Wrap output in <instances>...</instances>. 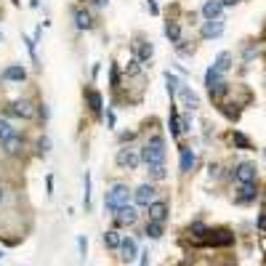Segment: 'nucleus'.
I'll return each instance as SVG.
<instances>
[{"label": "nucleus", "instance_id": "nucleus-1", "mask_svg": "<svg viewBox=\"0 0 266 266\" xmlns=\"http://www.w3.org/2000/svg\"><path fill=\"white\" fill-rule=\"evenodd\" d=\"M141 163H147L149 168L165 163V141H163V136H152V139L141 147Z\"/></svg>", "mask_w": 266, "mask_h": 266}, {"label": "nucleus", "instance_id": "nucleus-2", "mask_svg": "<svg viewBox=\"0 0 266 266\" xmlns=\"http://www.w3.org/2000/svg\"><path fill=\"white\" fill-rule=\"evenodd\" d=\"M128 200H131V189H128L125 184H115L112 189L107 192V197H104V210L118 213L122 205H128Z\"/></svg>", "mask_w": 266, "mask_h": 266}, {"label": "nucleus", "instance_id": "nucleus-3", "mask_svg": "<svg viewBox=\"0 0 266 266\" xmlns=\"http://www.w3.org/2000/svg\"><path fill=\"white\" fill-rule=\"evenodd\" d=\"M141 163V149H120L118 152V165L128 168V171H136Z\"/></svg>", "mask_w": 266, "mask_h": 266}, {"label": "nucleus", "instance_id": "nucleus-4", "mask_svg": "<svg viewBox=\"0 0 266 266\" xmlns=\"http://www.w3.org/2000/svg\"><path fill=\"white\" fill-rule=\"evenodd\" d=\"M235 178H237V184H256V165L253 163H239L235 168Z\"/></svg>", "mask_w": 266, "mask_h": 266}, {"label": "nucleus", "instance_id": "nucleus-5", "mask_svg": "<svg viewBox=\"0 0 266 266\" xmlns=\"http://www.w3.org/2000/svg\"><path fill=\"white\" fill-rule=\"evenodd\" d=\"M133 197H136V205L149 207V205L154 203V186H152V184H141L139 189L133 192Z\"/></svg>", "mask_w": 266, "mask_h": 266}, {"label": "nucleus", "instance_id": "nucleus-6", "mask_svg": "<svg viewBox=\"0 0 266 266\" xmlns=\"http://www.w3.org/2000/svg\"><path fill=\"white\" fill-rule=\"evenodd\" d=\"M120 253H122V261H125V264H131V261H136V258H139L141 256V253H139V248H136V239H131V237H125V239H122V245H120Z\"/></svg>", "mask_w": 266, "mask_h": 266}, {"label": "nucleus", "instance_id": "nucleus-7", "mask_svg": "<svg viewBox=\"0 0 266 266\" xmlns=\"http://www.w3.org/2000/svg\"><path fill=\"white\" fill-rule=\"evenodd\" d=\"M147 210H149V221H160V224H163L168 218V203H163V200H154Z\"/></svg>", "mask_w": 266, "mask_h": 266}, {"label": "nucleus", "instance_id": "nucleus-8", "mask_svg": "<svg viewBox=\"0 0 266 266\" xmlns=\"http://www.w3.org/2000/svg\"><path fill=\"white\" fill-rule=\"evenodd\" d=\"M200 32H203L205 40H210V37H218V35L224 32V22H221V19H207Z\"/></svg>", "mask_w": 266, "mask_h": 266}, {"label": "nucleus", "instance_id": "nucleus-9", "mask_svg": "<svg viewBox=\"0 0 266 266\" xmlns=\"http://www.w3.org/2000/svg\"><path fill=\"white\" fill-rule=\"evenodd\" d=\"M8 112H11V115H16V118L30 120L32 115H35V109H32V104H30V101H14V104L8 107Z\"/></svg>", "mask_w": 266, "mask_h": 266}, {"label": "nucleus", "instance_id": "nucleus-10", "mask_svg": "<svg viewBox=\"0 0 266 266\" xmlns=\"http://www.w3.org/2000/svg\"><path fill=\"white\" fill-rule=\"evenodd\" d=\"M136 218H139V213H136L131 205H122L120 210L115 213V221L118 224H136Z\"/></svg>", "mask_w": 266, "mask_h": 266}, {"label": "nucleus", "instance_id": "nucleus-11", "mask_svg": "<svg viewBox=\"0 0 266 266\" xmlns=\"http://www.w3.org/2000/svg\"><path fill=\"white\" fill-rule=\"evenodd\" d=\"M207 235H210V237H207V245H221V248H224V245L235 242V237H232L226 229H221V232H207Z\"/></svg>", "mask_w": 266, "mask_h": 266}, {"label": "nucleus", "instance_id": "nucleus-12", "mask_svg": "<svg viewBox=\"0 0 266 266\" xmlns=\"http://www.w3.org/2000/svg\"><path fill=\"white\" fill-rule=\"evenodd\" d=\"M221 11H224L221 0H207V3L203 5V16L205 19H218V16H221Z\"/></svg>", "mask_w": 266, "mask_h": 266}, {"label": "nucleus", "instance_id": "nucleus-13", "mask_svg": "<svg viewBox=\"0 0 266 266\" xmlns=\"http://www.w3.org/2000/svg\"><path fill=\"white\" fill-rule=\"evenodd\" d=\"M256 194H258V189H256V184H239V203H253L256 200Z\"/></svg>", "mask_w": 266, "mask_h": 266}, {"label": "nucleus", "instance_id": "nucleus-14", "mask_svg": "<svg viewBox=\"0 0 266 266\" xmlns=\"http://www.w3.org/2000/svg\"><path fill=\"white\" fill-rule=\"evenodd\" d=\"M168 125H171V133H173V136H181V133H184V118H178L176 109H173L171 118H168Z\"/></svg>", "mask_w": 266, "mask_h": 266}, {"label": "nucleus", "instance_id": "nucleus-15", "mask_svg": "<svg viewBox=\"0 0 266 266\" xmlns=\"http://www.w3.org/2000/svg\"><path fill=\"white\" fill-rule=\"evenodd\" d=\"M194 163H197V157H194L192 149H181V171L189 173L192 168H194Z\"/></svg>", "mask_w": 266, "mask_h": 266}, {"label": "nucleus", "instance_id": "nucleus-16", "mask_svg": "<svg viewBox=\"0 0 266 266\" xmlns=\"http://www.w3.org/2000/svg\"><path fill=\"white\" fill-rule=\"evenodd\" d=\"M75 24H77V30H90L93 27V19H90L88 11H75Z\"/></svg>", "mask_w": 266, "mask_h": 266}, {"label": "nucleus", "instance_id": "nucleus-17", "mask_svg": "<svg viewBox=\"0 0 266 266\" xmlns=\"http://www.w3.org/2000/svg\"><path fill=\"white\" fill-rule=\"evenodd\" d=\"M165 37L171 43H181V27H178V22H168L165 24Z\"/></svg>", "mask_w": 266, "mask_h": 266}, {"label": "nucleus", "instance_id": "nucleus-18", "mask_svg": "<svg viewBox=\"0 0 266 266\" xmlns=\"http://www.w3.org/2000/svg\"><path fill=\"white\" fill-rule=\"evenodd\" d=\"M213 67H216L218 72H226V69L232 67V54L229 51H221V54L216 56V64H213Z\"/></svg>", "mask_w": 266, "mask_h": 266}, {"label": "nucleus", "instance_id": "nucleus-19", "mask_svg": "<svg viewBox=\"0 0 266 266\" xmlns=\"http://www.w3.org/2000/svg\"><path fill=\"white\" fill-rule=\"evenodd\" d=\"M104 245H107V248H112V250H120V245H122V237H120V232H107V235H104Z\"/></svg>", "mask_w": 266, "mask_h": 266}, {"label": "nucleus", "instance_id": "nucleus-20", "mask_svg": "<svg viewBox=\"0 0 266 266\" xmlns=\"http://www.w3.org/2000/svg\"><path fill=\"white\" fill-rule=\"evenodd\" d=\"M3 77H5V80H14V83H22L24 77H27V72H24L22 67H8L3 72Z\"/></svg>", "mask_w": 266, "mask_h": 266}, {"label": "nucleus", "instance_id": "nucleus-21", "mask_svg": "<svg viewBox=\"0 0 266 266\" xmlns=\"http://www.w3.org/2000/svg\"><path fill=\"white\" fill-rule=\"evenodd\" d=\"M218 83H221V72H218L216 67H210V69L205 72V86H207V90H210V88H216Z\"/></svg>", "mask_w": 266, "mask_h": 266}, {"label": "nucleus", "instance_id": "nucleus-22", "mask_svg": "<svg viewBox=\"0 0 266 266\" xmlns=\"http://www.w3.org/2000/svg\"><path fill=\"white\" fill-rule=\"evenodd\" d=\"M178 93H181V99L186 101V107H189V109L200 107V99H197V96H194V93H192V90L186 88V86H181V90H178Z\"/></svg>", "mask_w": 266, "mask_h": 266}, {"label": "nucleus", "instance_id": "nucleus-23", "mask_svg": "<svg viewBox=\"0 0 266 266\" xmlns=\"http://www.w3.org/2000/svg\"><path fill=\"white\" fill-rule=\"evenodd\" d=\"M165 83H168V93H171V99H173V96H176L178 90H181V80H178L176 75L165 72Z\"/></svg>", "mask_w": 266, "mask_h": 266}, {"label": "nucleus", "instance_id": "nucleus-24", "mask_svg": "<svg viewBox=\"0 0 266 266\" xmlns=\"http://www.w3.org/2000/svg\"><path fill=\"white\" fill-rule=\"evenodd\" d=\"M144 232H147V237H152V239H160V237H163V224H160V221H149Z\"/></svg>", "mask_w": 266, "mask_h": 266}, {"label": "nucleus", "instance_id": "nucleus-25", "mask_svg": "<svg viewBox=\"0 0 266 266\" xmlns=\"http://www.w3.org/2000/svg\"><path fill=\"white\" fill-rule=\"evenodd\" d=\"M11 136H16V131H14V125H11L8 120H0V141H8Z\"/></svg>", "mask_w": 266, "mask_h": 266}, {"label": "nucleus", "instance_id": "nucleus-26", "mask_svg": "<svg viewBox=\"0 0 266 266\" xmlns=\"http://www.w3.org/2000/svg\"><path fill=\"white\" fill-rule=\"evenodd\" d=\"M3 147H5V152H8V154H16L19 149H22V139H19V136H11L8 141H3Z\"/></svg>", "mask_w": 266, "mask_h": 266}, {"label": "nucleus", "instance_id": "nucleus-27", "mask_svg": "<svg viewBox=\"0 0 266 266\" xmlns=\"http://www.w3.org/2000/svg\"><path fill=\"white\" fill-rule=\"evenodd\" d=\"M88 104L93 112H101V93L99 90H88Z\"/></svg>", "mask_w": 266, "mask_h": 266}, {"label": "nucleus", "instance_id": "nucleus-28", "mask_svg": "<svg viewBox=\"0 0 266 266\" xmlns=\"http://www.w3.org/2000/svg\"><path fill=\"white\" fill-rule=\"evenodd\" d=\"M232 141H235V147H239V149H250V141H248V136H245V133H235V136H232Z\"/></svg>", "mask_w": 266, "mask_h": 266}, {"label": "nucleus", "instance_id": "nucleus-29", "mask_svg": "<svg viewBox=\"0 0 266 266\" xmlns=\"http://www.w3.org/2000/svg\"><path fill=\"white\" fill-rule=\"evenodd\" d=\"M152 54H154V45L152 43H144V45H141V51H139V59L147 61V59H152Z\"/></svg>", "mask_w": 266, "mask_h": 266}, {"label": "nucleus", "instance_id": "nucleus-30", "mask_svg": "<svg viewBox=\"0 0 266 266\" xmlns=\"http://www.w3.org/2000/svg\"><path fill=\"white\" fill-rule=\"evenodd\" d=\"M226 90H229V83H218L216 88H210V96H213V99H218V96H224Z\"/></svg>", "mask_w": 266, "mask_h": 266}, {"label": "nucleus", "instance_id": "nucleus-31", "mask_svg": "<svg viewBox=\"0 0 266 266\" xmlns=\"http://www.w3.org/2000/svg\"><path fill=\"white\" fill-rule=\"evenodd\" d=\"M139 61H141V59H139V56H133V59H131V61H128V67H125V72H128V75H136V72H139Z\"/></svg>", "mask_w": 266, "mask_h": 266}, {"label": "nucleus", "instance_id": "nucleus-32", "mask_svg": "<svg viewBox=\"0 0 266 266\" xmlns=\"http://www.w3.org/2000/svg\"><path fill=\"white\" fill-rule=\"evenodd\" d=\"M149 171H152V178H165V165H152L149 168Z\"/></svg>", "mask_w": 266, "mask_h": 266}, {"label": "nucleus", "instance_id": "nucleus-33", "mask_svg": "<svg viewBox=\"0 0 266 266\" xmlns=\"http://www.w3.org/2000/svg\"><path fill=\"white\" fill-rule=\"evenodd\" d=\"M90 207V176L86 173V210Z\"/></svg>", "mask_w": 266, "mask_h": 266}, {"label": "nucleus", "instance_id": "nucleus-34", "mask_svg": "<svg viewBox=\"0 0 266 266\" xmlns=\"http://www.w3.org/2000/svg\"><path fill=\"white\" fill-rule=\"evenodd\" d=\"M109 75H112V86L118 88V83H120V72H118V67H112V69H109Z\"/></svg>", "mask_w": 266, "mask_h": 266}, {"label": "nucleus", "instance_id": "nucleus-35", "mask_svg": "<svg viewBox=\"0 0 266 266\" xmlns=\"http://www.w3.org/2000/svg\"><path fill=\"white\" fill-rule=\"evenodd\" d=\"M37 147H40V152H48V147H51V141H48V139H45V136H43V139H40V141H37Z\"/></svg>", "mask_w": 266, "mask_h": 266}, {"label": "nucleus", "instance_id": "nucleus-36", "mask_svg": "<svg viewBox=\"0 0 266 266\" xmlns=\"http://www.w3.org/2000/svg\"><path fill=\"white\" fill-rule=\"evenodd\" d=\"M141 266H149V253H141Z\"/></svg>", "mask_w": 266, "mask_h": 266}, {"label": "nucleus", "instance_id": "nucleus-37", "mask_svg": "<svg viewBox=\"0 0 266 266\" xmlns=\"http://www.w3.org/2000/svg\"><path fill=\"white\" fill-rule=\"evenodd\" d=\"M149 11H152V14H157V11H160V8H157V3H154V0H149Z\"/></svg>", "mask_w": 266, "mask_h": 266}, {"label": "nucleus", "instance_id": "nucleus-38", "mask_svg": "<svg viewBox=\"0 0 266 266\" xmlns=\"http://www.w3.org/2000/svg\"><path fill=\"white\" fill-rule=\"evenodd\" d=\"M221 3H224V8H226V5H237L239 0H221Z\"/></svg>", "mask_w": 266, "mask_h": 266}, {"label": "nucleus", "instance_id": "nucleus-39", "mask_svg": "<svg viewBox=\"0 0 266 266\" xmlns=\"http://www.w3.org/2000/svg\"><path fill=\"white\" fill-rule=\"evenodd\" d=\"M3 197H5V192H3V186H0V203H3Z\"/></svg>", "mask_w": 266, "mask_h": 266}, {"label": "nucleus", "instance_id": "nucleus-40", "mask_svg": "<svg viewBox=\"0 0 266 266\" xmlns=\"http://www.w3.org/2000/svg\"><path fill=\"white\" fill-rule=\"evenodd\" d=\"M104 3H107V0H96V5H104Z\"/></svg>", "mask_w": 266, "mask_h": 266}, {"label": "nucleus", "instance_id": "nucleus-41", "mask_svg": "<svg viewBox=\"0 0 266 266\" xmlns=\"http://www.w3.org/2000/svg\"><path fill=\"white\" fill-rule=\"evenodd\" d=\"M0 258H3V250H0Z\"/></svg>", "mask_w": 266, "mask_h": 266}, {"label": "nucleus", "instance_id": "nucleus-42", "mask_svg": "<svg viewBox=\"0 0 266 266\" xmlns=\"http://www.w3.org/2000/svg\"><path fill=\"white\" fill-rule=\"evenodd\" d=\"M0 40H3V35H0Z\"/></svg>", "mask_w": 266, "mask_h": 266}]
</instances>
